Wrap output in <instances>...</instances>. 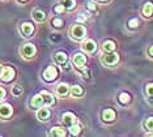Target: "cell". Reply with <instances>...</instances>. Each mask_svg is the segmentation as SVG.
I'll return each mask as SVG.
<instances>
[{
    "mask_svg": "<svg viewBox=\"0 0 153 137\" xmlns=\"http://www.w3.org/2000/svg\"><path fill=\"white\" fill-rule=\"evenodd\" d=\"M5 94H7L5 89H4V87H3V86H0V102H1V101L5 98Z\"/></svg>",
    "mask_w": 153,
    "mask_h": 137,
    "instance_id": "836d02e7",
    "label": "cell"
},
{
    "mask_svg": "<svg viewBox=\"0 0 153 137\" xmlns=\"http://www.w3.org/2000/svg\"><path fill=\"white\" fill-rule=\"evenodd\" d=\"M16 76V71L12 68V67H8V65H4L1 71V75H0V80L3 82H11Z\"/></svg>",
    "mask_w": 153,
    "mask_h": 137,
    "instance_id": "8992f818",
    "label": "cell"
},
{
    "mask_svg": "<svg viewBox=\"0 0 153 137\" xmlns=\"http://www.w3.org/2000/svg\"><path fill=\"white\" fill-rule=\"evenodd\" d=\"M59 3L64 7L65 10H74L76 8V1L75 0H59Z\"/></svg>",
    "mask_w": 153,
    "mask_h": 137,
    "instance_id": "7402d4cb",
    "label": "cell"
},
{
    "mask_svg": "<svg viewBox=\"0 0 153 137\" xmlns=\"http://www.w3.org/2000/svg\"><path fill=\"white\" fill-rule=\"evenodd\" d=\"M58 76H59V69H58V67H55V65H48L42 73V78L46 82L55 81V80L58 78Z\"/></svg>",
    "mask_w": 153,
    "mask_h": 137,
    "instance_id": "3957f363",
    "label": "cell"
},
{
    "mask_svg": "<svg viewBox=\"0 0 153 137\" xmlns=\"http://www.w3.org/2000/svg\"><path fill=\"white\" fill-rule=\"evenodd\" d=\"M64 10H65V9H64V7L60 3H59V4H55V5H54V12L56 13V15H60V13H63Z\"/></svg>",
    "mask_w": 153,
    "mask_h": 137,
    "instance_id": "4dcf8cb0",
    "label": "cell"
},
{
    "mask_svg": "<svg viewBox=\"0 0 153 137\" xmlns=\"http://www.w3.org/2000/svg\"><path fill=\"white\" fill-rule=\"evenodd\" d=\"M101 61H102L103 65L106 67H114L115 64H118L119 61V55L117 54L115 51H111V52H105L101 58Z\"/></svg>",
    "mask_w": 153,
    "mask_h": 137,
    "instance_id": "7a4b0ae2",
    "label": "cell"
},
{
    "mask_svg": "<svg viewBox=\"0 0 153 137\" xmlns=\"http://www.w3.org/2000/svg\"><path fill=\"white\" fill-rule=\"evenodd\" d=\"M86 8H88V10L90 13H97V10H98V9H97V7H96V4L93 1H89L88 4H86Z\"/></svg>",
    "mask_w": 153,
    "mask_h": 137,
    "instance_id": "f546056e",
    "label": "cell"
},
{
    "mask_svg": "<svg viewBox=\"0 0 153 137\" xmlns=\"http://www.w3.org/2000/svg\"><path fill=\"white\" fill-rule=\"evenodd\" d=\"M11 91H12V96H15V97H20V96L22 94L24 89H22V86L20 85V84H16V85H13V86H12Z\"/></svg>",
    "mask_w": 153,
    "mask_h": 137,
    "instance_id": "484cf974",
    "label": "cell"
},
{
    "mask_svg": "<svg viewBox=\"0 0 153 137\" xmlns=\"http://www.w3.org/2000/svg\"><path fill=\"white\" fill-rule=\"evenodd\" d=\"M32 17H33V20L36 21V22L42 24V22H45V20H46V13H45L42 9H39V8H34L32 10Z\"/></svg>",
    "mask_w": 153,
    "mask_h": 137,
    "instance_id": "9a60e30c",
    "label": "cell"
},
{
    "mask_svg": "<svg viewBox=\"0 0 153 137\" xmlns=\"http://www.w3.org/2000/svg\"><path fill=\"white\" fill-rule=\"evenodd\" d=\"M80 132H81V124H80L79 121H76L74 125L69 127V133H71V135L77 136V135H80Z\"/></svg>",
    "mask_w": 153,
    "mask_h": 137,
    "instance_id": "cb8c5ba5",
    "label": "cell"
},
{
    "mask_svg": "<svg viewBox=\"0 0 153 137\" xmlns=\"http://www.w3.org/2000/svg\"><path fill=\"white\" fill-rule=\"evenodd\" d=\"M3 68H4V65H3V64H0V75H1V71H3Z\"/></svg>",
    "mask_w": 153,
    "mask_h": 137,
    "instance_id": "f35d334b",
    "label": "cell"
},
{
    "mask_svg": "<svg viewBox=\"0 0 153 137\" xmlns=\"http://www.w3.org/2000/svg\"><path fill=\"white\" fill-rule=\"evenodd\" d=\"M30 107L33 108V110H38L39 107H42L45 106V102H43V98L42 96H41V93L39 94H36L32 99H30Z\"/></svg>",
    "mask_w": 153,
    "mask_h": 137,
    "instance_id": "e0dca14e",
    "label": "cell"
},
{
    "mask_svg": "<svg viewBox=\"0 0 153 137\" xmlns=\"http://www.w3.org/2000/svg\"><path fill=\"white\" fill-rule=\"evenodd\" d=\"M76 21H77V22H80V24H84L85 21H86V16H84V15H80V16H77V19H76Z\"/></svg>",
    "mask_w": 153,
    "mask_h": 137,
    "instance_id": "e575fe53",
    "label": "cell"
},
{
    "mask_svg": "<svg viewBox=\"0 0 153 137\" xmlns=\"http://www.w3.org/2000/svg\"><path fill=\"white\" fill-rule=\"evenodd\" d=\"M51 116V111H50V108H48L47 106H42V107H39L38 108V111H37V119L39 121H47L48 119H50Z\"/></svg>",
    "mask_w": 153,
    "mask_h": 137,
    "instance_id": "30bf717a",
    "label": "cell"
},
{
    "mask_svg": "<svg viewBox=\"0 0 153 137\" xmlns=\"http://www.w3.org/2000/svg\"><path fill=\"white\" fill-rule=\"evenodd\" d=\"M141 15L144 16V17H147V19L152 17V15H153V3L147 1L144 5H143V8H141Z\"/></svg>",
    "mask_w": 153,
    "mask_h": 137,
    "instance_id": "ffe728a7",
    "label": "cell"
},
{
    "mask_svg": "<svg viewBox=\"0 0 153 137\" xmlns=\"http://www.w3.org/2000/svg\"><path fill=\"white\" fill-rule=\"evenodd\" d=\"M69 94H71L72 97L79 98L84 94V89H82V86H80V85H74V86H71V93Z\"/></svg>",
    "mask_w": 153,
    "mask_h": 137,
    "instance_id": "603a6c76",
    "label": "cell"
},
{
    "mask_svg": "<svg viewBox=\"0 0 153 137\" xmlns=\"http://www.w3.org/2000/svg\"><path fill=\"white\" fill-rule=\"evenodd\" d=\"M20 33H21V36L25 37V38L32 37L33 33H34V25L32 22L25 21V22H22L21 25H20Z\"/></svg>",
    "mask_w": 153,
    "mask_h": 137,
    "instance_id": "ba28073f",
    "label": "cell"
},
{
    "mask_svg": "<svg viewBox=\"0 0 153 137\" xmlns=\"http://www.w3.org/2000/svg\"><path fill=\"white\" fill-rule=\"evenodd\" d=\"M96 1H98V3H107L109 0H96Z\"/></svg>",
    "mask_w": 153,
    "mask_h": 137,
    "instance_id": "8d00e7d4",
    "label": "cell"
},
{
    "mask_svg": "<svg viewBox=\"0 0 153 137\" xmlns=\"http://www.w3.org/2000/svg\"><path fill=\"white\" fill-rule=\"evenodd\" d=\"M55 93H56V96L59 98H65L69 93H71V87H69V85H67L65 82H60L56 85V87H55Z\"/></svg>",
    "mask_w": 153,
    "mask_h": 137,
    "instance_id": "9c48e42d",
    "label": "cell"
},
{
    "mask_svg": "<svg viewBox=\"0 0 153 137\" xmlns=\"http://www.w3.org/2000/svg\"><path fill=\"white\" fill-rule=\"evenodd\" d=\"M37 52V48L33 43H24L20 48V54L24 59H32Z\"/></svg>",
    "mask_w": 153,
    "mask_h": 137,
    "instance_id": "5b68a950",
    "label": "cell"
},
{
    "mask_svg": "<svg viewBox=\"0 0 153 137\" xmlns=\"http://www.w3.org/2000/svg\"><path fill=\"white\" fill-rule=\"evenodd\" d=\"M54 61L55 64L60 65L63 69H68L69 68V59L65 52L63 51H56L54 54Z\"/></svg>",
    "mask_w": 153,
    "mask_h": 137,
    "instance_id": "277c9868",
    "label": "cell"
},
{
    "mask_svg": "<svg viewBox=\"0 0 153 137\" xmlns=\"http://www.w3.org/2000/svg\"><path fill=\"white\" fill-rule=\"evenodd\" d=\"M117 119V112L113 108H106L102 111V120L105 123H113Z\"/></svg>",
    "mask_w": 153,
    "mask_h": 137,
    "instance_id": "4fadbf2b",
    "label": "cell"
},
{
    "mask_svg": "<svg viewBox=\"0 0 153 137\" xmlns=\"http://www.w3.org/2000/svg\"><path fill=\"white\" fill-rule=\"evenodd\" d=\"M79 72H80V75H81V77H82L84 80H89L90 77H92L90 69H89V68H86V67H85V68H82V69H80Z\"/></svg>",
    "mask_w": 153,
    "mask_h": 137,
    "instance_id": "83f0119b",
    "label": "cell"
},
{
    "mask_svg": "<svg viewBox=\"0 0 153 137\" xmlns=\"http://www.w3.org/2000/svg\"><path fill=\"white\" fill-rule=\"evenodd\" d=\"M51 25L55 29H62V27L64 26V21L60 19V17H54L53 20H51Z\"/></svg>",
    "mask_w": 153,
    "mask_h": 137,
    "instance_id": "d4e9b609",
    "label": "cell"
},
{
    "mask_svg": "<svg viewBox=\"0 0 153 137\" xmlns=\"http://www.w3.org/2000/svg\"><path fill=\"white\" fill-rule=\"evenodd\" d=\"M139 26V20L137 19H132L128 21V27L130 29H136V27Z\"/></svg>",
    "mask_w": 153,
    "mask_h": 137,
    "instance_id": "1f68e13d",
    "label": "cell"
},
{
    "mask_svg": "<svg viewBox=\"0 0 153 137\" xmlns=\"http://www.w3.org/2000/svg\"><path fill=\"white\" fill-rule=\"evenodd\" d=\"M16 1H17V3H21V4H22V3H26L27 0H16Z\"/></svg>",
    "mask_w": 153,
    "mask_h": 137,
    "instance_id": "74e56055",
    "label": "cell"
},
{
    "mask_svg": "<svg viewBox=\"0 0 153 137\" xmlns=\"http://www.w3.org/2000/svg\"><path fill=\"white\" fill-rule=\"evenodd\" d=\"M13 114V108L9 103H1L0 104V119H8Z\"/></svg>",
    "mask_w": 153,
    "mask_h": 137,
    "instance_id": "8fae6325",
    "label": "cell"
},
{
    "mask_svg": "<svg viewBox=\"0 0 153 137\" xmlns=\"http://www.w3.org/2000/svg\"><path fill=\"white\" fill-rule=\"evenodd\" d=\"M144 128L148 132H153V116H149L144 121Z\"/></svg>",
    "mask_w": 153,
    "mask_h": 137,
    "instance_id": "4316f807",
    "label": "cell"
},
{
    "mask_svg": "<svg viewBox=\"0 0 153 137\" xmlns=\"http://www.w3.org/2000/svg\"><path fill=\"white\" fill-rule=\"evenodd\" d=\"M81 47H82V51L86 52V54H89V55L94 54L97 51V43L93 39H86L84 43H82Z\"/></svg>",
    "mask_w": 153,
    "mask_h": 137,
    "instance_id": "7c38bea8",
    "label": "cell"
},
{
    "mask_svg": "<svg viewBox=\"0 0 153 137\" xmlns=\"http://www.w3.org/2000/svg\"><path fill=\"white\" fill-rule=\"evenodd\" d=\"M85 36H86V29L82 24H76V25L71 26V29H69V37L74 41L80 42L84 39Z\"/></svg>",
    "mask_w": 153,
    "mask_h": 137,
    "instance_id": "6da1fadb",
    "label": "cell"
},
{
    "mask_svg": "<svg viewBox=\"0 0 153 137\" xmlns=\"http://www.w3.org/2000/svg\"><path fill=\"white\" fill-rule=\"evenodd\" d=\"M72 64L75 65V68H77L79 71L82 68H85L86 65V56L82 54V52H77V54L74 55L72 58Z\"/></svg>",
    "mask_w": 153,
    "mask_h": 137,
    "instance_id": "52a82bcc",
    "label": "cell"
},
{
    "mask_svg": "<svg viewBox=\"0 0 153 137\" xmlns=\"http://www.w3.org/2000/svg\"><path fill=\"white\" fill-rule=\"evenodd\" d=\"M62 121H63V124L65 125L67 128H69L71 125H74L76 121H77V119L72 112H64L63 116H62Z\"/></svg>",
    "mask_w": 153,
    "mask_h": 137,
    "instance_id": "5bb4252c",
    "label": "cell"
},
{
    "mask_svg": "<svg viewBox=\"0 0 153 137\" xmlns=\"http://www.w3.org/2000/svg\"><path fill=\"white\" fill-rule=\"evenodd\" d=\"M50 136H53V137H64V136H67V131H65L63 127L55 125V127L51 128Z\"/></svg>",
    "mask_w": 153,
    "mask_h": 137,
    "instance_id": "d6986e66",
    "label": "cell"
},
{
    "mask_svg": "<svg viewBox=\"0 0 153 137\" xmlns=\"http://www.w3.org/2000/svg\"><path fill=\"white\" fill-rule=\"evenodd\" d=\"M148 55L153 59V44H152V46H149V48H148Z\"/></svg>",
    "mask_w": 153,
    "mask_h": 137,
    "instance_id": "d590c367",
    "label": "cell"
},
{
    "mask_svg": "<svg viewBox=\"0 0 153 137\" xmlns=\"http://www.w3.org/2000/svg\"><path fill=\"white\" fill-rule=\"evenodd\" d=\"M41 96H42V98H43L45 106L51 107V106H54V104H55V97L50 93V91H47V90H42V91H41Z\"/></svg>",
    "mask_w": 153,
    "mask_h": 137,
    "instance_id": "2e32d148",
    "label": "cell"
},
{
    "mask_svg": "<svg viewBox=\"0 0 153 137\" xmlns=\"http://www.w3.org/2000/svg\"><path fill=\"white\" fill-rule=\"evenodd\" d=\"M115 48H117V44H115V42H113V41H106V42H103V43H102L103 52L115 51Z\"/></svg>",
    "mask_w": 153,
    "mask_h": 137,
    "instance_id": "44dd1931",
    "label": "cell"
},
{
    "mask_svg": "<svg viewBox=\"0 0 153 137\" xmlns=\"http://www.w3.org/2000/svg\"><path fill=\"white\" fill-rule=\"evenodd\" d=\"M131 101H132V97L127 91H122L119 96H118V102H119V104H122V106H128L131 103Z\"/></svg>",
    "mask_w": 153,
    "mask_h": 137,
    "instance_id": "ac0fdd59",
    "label": "cell"
},
{
    "mask_svg": "<svg viewBox=\"0 0 153 137\" xmlns=\"http://www.w3.org/2000/svg\"><path fill=\"white\" fill-rule=\"evenodd\" d=\"M50 41L51 42H59V41H60V36H58V34H51V36H50Z\"/></svg>",
    "mask_w": 153,
    "mask_h": 137,
    "instance_id": "d6a6232c",
    "label": "cell"
},
{
    "mask_svg": "<svg viewBox=\"0 0 153 137\" xmlns=\"http://www.w3.org/2000/svg\"><path fill=\"white\" fill-rule=\"evenodd\" d=\"M145 96L148 98H153V82L148 84V85L145 86Z\"/></svg>",
    "mask_w": 153,
    "mask_h": 137,
    "instance_id": "f1b7e54d",
    "label": "cell"
}]
</instances>
